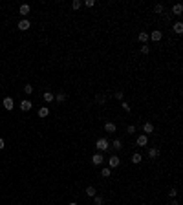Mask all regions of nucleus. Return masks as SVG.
Segmentation results:
<instances>
[{"label":"nucleus","instance_id":"obj_1","mask_svg":"<svg viewBox=\"0 0 183 205\" xmlns=\"http://www.w3.org/2000/svg\"><path fill=\"white\" fill-rule=\"evenodd\" d=\"M95 147H97L99 152H103V150H108V148H110V143H108V139L101 137V139H97V141H95Z\"/></svg>","mask_w":183,"mask_h":205},{"label":"nucleus","instance_id":"obj_2","mask_svg":"<svg viewBox=\"0 0 183 205\" xmlns=\"http://www.w3.org/2000/svg\"><path fill=\"white\" fill-rule=\"evenodd\" d=\"M119 165H121L119 156H113V154H112V156L108 158V168H117Z\"/></svg>","mask_w":183,"mask_h":205},{"label":"nucleus","instance_id":"obj_3","mask_svg":"<svg viewBox=\"0 0 183 205\" xmlns=\"http://www.w3.org/2000/svg\"><path fill=\"white\" fill-rule=\"evenodd\" d=\"M92 163L95 165V167H99V165H103V163H105V156H103L101 152L93 154V158H92Z\"/></svg>","mask_w":183,"mask_h":205},{"label":"nucleus","instance_id":"obj_4","mask_svg":"<svg viewBox=\"0 0 183 205\" xmlns=\"http://www.w3.org/2000/svg\"><path fill=\"white\" fill-rule=\"evenodd\" d=\"M161 37H163V33L159 31V29H154L150 35H148V41H154V42H159L161 41Z\"/></svg>","mask_w":183,"mask_h":205},{"label":"nucleus","instance_id":"obj_5","mask_svg":"<svg viewBox=\"0 0 183 205\" xmlns=\"http://www.w3.org/2000/svg\"><path fill=\"white\" fill-rule=\"evenodd\" d=\"M136 145H137V147H147V145H148V136H145V134L137 136V139H136Z\"/></svg>","mask_w":183,"mask_h":205},{"label":"nucleus","instance_id":"obj_6","mask_svg":"<svg viewBox=\"0 0 183 205\" xmlns=\"http://www.w3.org/2000/svg\"><path fill=\"white\" fill-rule=\"evenodd\" d=\"M29 28H31V22H29L28 18H22V20L18 22V29H20V31H26Z\"/></svg>","mask_w":183,"mask_h":205},{"label":"nucleus","instance_id":"obj_7","mask_svg":"<svg viewBox=\"0 0 183 205\" xmlns=\"http://www.w3.org/2000/svg\"><path fill=\"white\" fill-rule=\"evenodd\" d=\"M31 106H33V103L28 101V99L20 101V110H22V112H29V110H31Z\"/></svg>","mask_w":183,"mask_h":205},{"label":"nucleus","instance_id":"obj_8","mask_svg":"<svg viewBox=\"0 0 183 205\" xmlns=\"http://www.w3.org/2000/svg\"><path fill=\"white\" fill-rule=\"evenodd\" d=\"M2 104H4V108H6V110H13V106H15V101H13L11 97H4Z\"/></svg>","mask_w":183,"mask_h":205},{"label":"nucleus","instance_id":"obj_9","mask_svg":"<svg viewBox=\"0 0 183 205\" xmlns=\"http://www.w3.org/2000/svg\"><path fill=\"white\" fill-rule=\"evenodd\" d=\"M181 13H183V6H181V4H174V6H172V15L180 17Z\"/></svg>","mask_w":183,"mask_h":205},{"label":"nucleus","instance_id":"obj_10","mask_svg":"<svg viewBox=\"0 0 183 205\" xmlns=\"http://www.w3.org/2000/svg\"><path fill=\"white\" fill-rule=\"evenodd\" d=\"M143 132H145V136L152 134V132H154V124H152V123H145V127H143Z\"/></svg>","mask_w":183,"mask_h":205},{"label":"nucleus","instance_id":"obj_11","mask_svg":"<svg viewBox=\"0 0 183 205\" xmlns=\"http://www.w3.org/2000/svg\"><path fill=\"white\" fill-rule=\"evenodd\" d=\"M157 156H159V150H157L156 147H152V148H148V158L150 159H156Z\"/></svg>","mask_w":183,"mask_h":205},{"label":"nucleus","instance_id":"obj_12","mask_svg":"<svg viewBox=\"0 0 183 205\" xmlns=\"http://www.w3.org/2000/svg\"><path fill=\"white\" fill-rule=\"evenodd\" d=\"M137 41L143 42V44H147V42H148V33H147V31H141L139 35H137Z\"/></svg>","mask_w":183,"mask_h":205},{"label":"nucleus","instance_id":"obj_13","mask_svg":"<svg viewBox=\"0 0 183 205\" xmlns=\"http://www.w3.org/2000/svg\"><path fill=\"white\" fill-rule=\"evenodd\" d=\"M105 130H106L108 134H113V132H117V127H115L113 123H106V124H105Z\"/></svg>","mask_w":183,"mask_h":205},{"label":"nucleus","instance_id":"obj_14","mask_svg":"<svg viewBox=\"0 0 183 205\" xmlns=\"http://www.w3.org/2000/svg\"><path fill=\"white\" fill-rule=\"evenodd\" d=\"M141 161H143V156H141L139 152H136L134 156H132V163H134V165H139Z\"/></svg>","mask_w":183,"mask_h":205},{"label":"nucleus","instance_id":"obj_15","mask_svg":"<svg viewBox=\"0 0 183 205\" xmlns=\"http://www.w3.org/2000/svg\"><path fill=\"white\" fill-rule=\"evenodd\" d=\"M112 148H113V150H121V148H123V141H121V139H113Z\"/></svg>","mask_w":183,"mask_h":205},{"label":"nucleus","instance_id":"obj_16","mask_svg":"<svg viewBox=\"0 0 183 205\" xmlns=\"http://www.w3.org/2000/svg\"><path fill=\"white\" fill-rule=\"evenodd\" d=\"M172 29H174V33L181 35V33H183V24H181V22H176L174 26H172Z\"/></svg>","mask_w":183,"mask_h":205},{"label":"nucleus","instance_id":"obj_17","mask_svg":"<svg viewBox=\"0 0 183 205\" xmlns=\"http://www.w3.org/2000/svg\"><path fill=\"white\" fill-rule=\"evenodd\" d=\"M44 101H46V103H53V101H55V95H53L51 92H46V93H44Z\"/></svg>","mask_w":183,"mask_h":205},{"label":"nucleus","instance_id":"obj_18","mask_svg":"<svg viewBox=\"0 0 183 205\" xmlns=\"http://www.w3.org/2000/svg\"><path fill=\"white\" fill-rule=\"evenodd\" d=\"M49 116V110L46 106H42V108H38V117H48Z\"/></svg>","mask_w":183,"mask_h":205},{"label":"nucleus","instance_id":"obj_19","mask_svg":"<svg viewBox=\"0 0 183 205\" xmlns=\"http://www.w3.org/2000/svg\"><path fill=\"white\" fill-rule=\"evenodd\" d=\"M55 101H57V103H64V101H66V93H64V92H59L57 95H55Z\"/></svg>","mask_w":183,"mask_h":205},{"label":"nucleus","instance_id":"obj_20","mask_svg":"<svg viewBox=\"0 0 183 205\" xmlns=\"http://www.w3.org/2000/svg\"><path fill=\"white\" fill-rule=\"evenodd\" d=\"M18 11H20V15H28L29 11H31V7H29L28 4H22V6H20V9H18Z\"/></svg>","mask_w":183,"mask_h":205},{"label":"nucleus","instance_id":"obj_21","mask_svg":"<svg viewBox=\"0 0 183 205\" xmlns=\"http://www.w3.org/2000/svg\"><path fill=\"white\" fill-rule=\"evenodd\" d=\"M110 174H112V168H108V167L101 170V176H103V178H110Z\"/></svg>","mask_w":183,"mask_h":205},{"label":"nucleus","instance_id":"obj_22","mask_svg":"<svg viewBox=\"0 0 183 205\" xmlns=\"http://www.w3.org/2000/svg\"><path fill=\"white\" fill-rule=\"evenodd\" d=\"M95 101H97L99 104H105V101H106V97L103 95V93H97V95H95Z\"/></svg>","mask_w":183,"mask_h":205},{"label":"nucleus","instance_id":"obj_23","mask_svg":"<svg viewBox=\"0 0 183 205\" xmlns=\"http://www.w3.org/2000/svg\"><path fill=\"white\" fill-rule=\"evenodd\" d=\"M86 194H88V196H95V187H92V185H90V187H86Z\"/></svg>","mask_w":183,"mask_h":205},{"label":"nucleus","instance_id":"obj_24","mask_svg":"<svg viewBox=\"0 0 183 205\" xmlns=\"http://www.w3.org/2000/svg\"><path fill=\"white\" fill-rule=\"evenodd\" d=\"M81 6H82V2H81V0H73V2H72V7H73V9H79Z\"/></svg>","mask_w":183,"mask_h":205},{"label":"nucleus","instance_id":"obj_25","mask_svg":"<svg viewBox=\"0 0 183 205\" xmlns=\"http://www.w3.org/2000/svg\"><path fill=\"white\" fill-rule=\"evenodd\" d=\"M141 53L143 55H148V53H150V48H148L147 44H143V46H141Z\"/></svg>","mask_w":183,"mask_h":205},{"label":"nucleus","instance_id":"obj_26","mask_svg":"<svg viewBox=\"0 0 183 205\" xmlns=\"http://www.w3.org/2000/svg\"><path fill=\"white\" fill-rule=\"evenodd\" d=\"M93 203H95V205H103V198L95 194V196H93Z\"/></svg>","mask_w":183,"mask_h":205},{"label":"nucleus","instance_id":"obj_27","mask_svg":"<svg viewBox=\"0 0 183 205\" xmlns=\"http://www.w3.org/2000/svg\"><path fill=\"white\" fill-rule=\"evenodd\" d=\"M24 92H26L28 95H29V93H33V86H31V84H26V86H24Z\"/></svg>","mask_w":183,"mask_h":205},{"label":"nucleus","instance_id":"obj_28","mask_svg":"<svg viewBox=\"0 0 183 205\" xmlns=\"http://www.w3.org/2000/svg\"><path fill=\"white\" fill-rule=\"evenodd\" d=\"M154 11H156L157 15H159V13H163V6H161V4H157V6L154 7Z\"/></svg>","mask_w":183,"mask_h":205},{"label":"nucleus","instance_id":"obj_29","mask_svg":"<svg viewBox=\"0 0 183 205\" xmlns=\"http://www.w3.org/2000/svg\"><path fill=\"white\" fill-rule=\"evenodd\" d=\"M84 6H86V7H93V6H95V2H93V0H86Z\"/></svg>","mask_w":183,"mask_h":205},{"label":"nucleus","instance_id":"obj_30","mask_svg":"<svg viewBox=\"0 0 183 205\" xmlns=\"http://www.w3.org/2000/svg\"><path fill=\"white\" fill-rule=\"evenodd\" d=\"M126 132H128V134H134V132H136V127H134V124H130V127H126Z\"/></svg>","mask_w":183,"mask_h":205},{"label":"nucleus","instance_id":"obj_31","mask_svg":"<svg viewBox=\"0 0 183 205\" xmlns=\"http://www.w3.org/2000/svg\"><path fill=\"white\" fill-rule=\"evenodd\" d=\"M169 196H170V198H176V196H178V191H176V189H172V191H169Z\"/></svg>","mask_w":183,"mask_h":205},{"label":"nucleus","instance_id":"obj_32","mask_svg":"<svg viewBox=\"0 0 183 205\" xmlns=\"http://www.w3.org/2000/svg\"><path fill=\"white\" fill-rule=\"evenodd\" d=\"M121 106H123V110H126V112H130V104H128V103H121Z\"/></svg>","mask_w":183,"mask_h":205},{"label":"nucleus","instance_id":"obj_33","mask_svg":"<svg viewBox=\"0 0 183 205\" xmlns=\"http://www.w3.org/2000/svg\"><path fill=\"white\" fill-rule=\"evenodd\" d=\"M113 97H115V99H119V101H121V99H123V92H115V93H113Z\"/></svg>","mask_w":183,"mask_h":205},{"label":"nucleus","instance_id":"obj_34","mask_svg":"<svg viewBox=\"0 0 183 205\" xmlns=\"http://www.w3.org/2000/svg\"><path fill=\"white\" fill-rule=\"evenodd\" d=\"M4 147H6V143H4V139H2V137H0V150H2V148H4Z\"/></svg>","mask_w":183,"mask_h":205},{"label":"nucleus","instance_id":"obj_35","mask_svg":"<svg viewBox=\"0 0 183 205\" xmlns=\"http://www.w3.org/2000/svg\"><path fill=\"white\" fill-rule=\"evenodd\" d=\"M170 205H180V203H178V202H176V200H172V203H170Z\"/></svg>","mask_w":183,"mask_h":205},{"label":"nucleus","instance_id":"obj_36","mask_svg":"<svg viewBox=\"0 0 183 205\" xmlns=\"http://www.w3.org/2000/svg\"><path fill=\"white\" fill-rule=\"evenodd\" d=\"M70 205H77V203H73V202H72V203H70Z\"/></svg>","mask_w":183,"mask_h":205}]
</instances>
